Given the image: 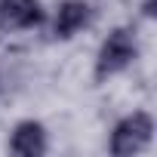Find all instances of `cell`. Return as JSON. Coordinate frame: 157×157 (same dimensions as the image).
<instances>
[{
    "label": "cell",
    "mask_w": 157,
    "mask_h": 157,
    "mask_svg": "<svg viewBox=\"0 0 157 157\" xmlns=\"http://www.w3.org/2000/svg\"><path fill=\"white\" fill-rule=\"evenodd\" d=\"M6 151L10 154H19V157H43L49 151V136H46V126L40 120H19L13 129H10V139H6Z\"/></svg>",
    "instance_id": "cell-5"
},
{
    "label": "cell",
    "mask_w": 157,
    "mask_h": 157,
    "mask_svg": "<svg viewBox=\"0 0 157 157\" xmlns=\"http://www.w3.org/2000/svg\"><path fill=\"white\" fill-rule=\"evenodd\" d=\"M151 139H154V117L148 111H132L114 123L108 151L114 157H132V154H142L151 145Z\"/></svg>",
    "instance_id": "cell-2"
},
{
    "label": "cell",
    "mask_w": 157,
    "mask_h": 157,
    "mask_svg": "<svg viewBox=\"0 0 157 157\" xmlns=\"http://www.w3.org/2000/svg\"><path fill=\"white\" fill-rule=\"evenodd\" d=\"M96 10L90 0H62L52 13V25H49V34L52 40H71L77 37L83 28H90Z\"/></svg>",
    "instance_id": "cell-4"
},
{
    "label": "cell",
    "mask_w": 157,
    "mask_h": 157,
    "mask_svg": "<svg viewBox=\"0 0 157 157\" xmlns=\"http://www.w3.org/2000/svg\"><path fill=\"white\" fill-rule=\"evenodd\" d=\"M136 59H139V37H136V28H132V25H117V28H111L108 37L102 40L99 52H96V68H93L96 83H105L108 77L123 74Z\"/></svg>",
    "instance_id": "cell-1"
},
{
    "label": "cell",
    "mask_w": 157,
    "mask_h": 157,
    "mask_svg": "<svg viewBox=\"0 0 157 157\" xmlns=\"http://www.w3.org/2000/svg\"><path fill=\"white\" fill-rule=\"evenodd\" d=\"M46 22L40 0H0V34L34 31Z\"/></svg>",
    "instance_id": "cell-3"
},
{
    "label": "cell",
    "mask_w": 157,
    "mask_h": 157,
    "mask_svg": "<svg viewBox=\"0 0 157 157\" xmlns=\"http://www.w3.org/2000/svg\"><path fill=\"white\" fill-rule=\"evenodd\" d=\"M0 86H3V74H0Z\"/></svg>",
    "instance_id": "cell-6"
}]
</instances>
